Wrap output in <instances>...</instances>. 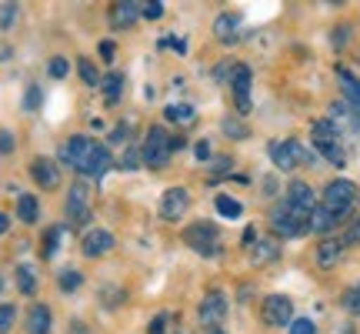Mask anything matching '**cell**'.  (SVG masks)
<instances>
[{"label":"cell","mask_w":360,"mask_h":334,"mask_svg":"<svg viewBox=\"0 0 360 334\" xmlns=\"http://www.w3.org/2000/svg\"><path fill=\"white\" fill-rule=\"evenodd\" d=\"M57 284H60V291H77L80 284H84V274H80V271H64Z\"/></svg>","instance_id":"cell-28"},{"label":"cell","mask_w":360,"mask_h":334,"mask_svg":"<svg viewBox=\"0 0 360 334\" xmlns=\"http://www.w3.org/2000/svg\"><path fill=\"white\" fill-rule=\"evenodd\" d=\"M231 90H233V101H237V111L247 114L250 111V70L244 64H237L231 70Z\"/></svg>","instance_id":"cell-10"},{"label":"cell","mask_w":360,"mask_h":334,"mask_svg":"<svg viewBox=\"0 0 360 334\" xmlns=\"http://www.w3.org/2000/svg\"><path fill=\"white\" fill-rule=\"evenodd\" d=\"M260 321L270 324V328L290 324L294 321V304H290V297H283V295L264 297V304H260Z\"/></svg>","instance_id":"cell-7"},{"label":"cell","mask_w":360,"mask_h":334,"mask_svg":"<svg viewBox=\"0 0 360 334\" xmlns=\"http://www.w3.org/2000/svg\"><path fill=\"white\" fill-rule=\"evenodd\" d=\"M27 334H51V311H47V304H34L27 311Z\"/></svg>","instance_id":"cell-17"},{"label":"cell","mask_w":360,"mask_h":334,"mask_svg":"<svg viewBox=\"0 0 360 334\" xmlns=\"http://www.w3.org/2000/svg\"><path fill=\"white\" fill-rule=\"evenodd\" d=\"M67 334H90V331H87V324H84V321H74Z\"/></svg>","instance_id":"cell-43"},{"label":"cell","mask_w":360,"mask_h":334,"mask_svg":"<svg viewBox=\"0 0 360 334\" xmlns=\"http://www.w3.org/2000/svg\"><path fill=\"white\" fill-rule=\"evenodd\" d=\"M30 174H34V180H37L44 191H53V187L60 184V171H57V164L47 161V157H37V161L30 164Z\"/></svg>","instance_id":"cell-13"},{"label":"cell","mask_w":360,"mask_h":334,"mask_svg":"<svg viewBox=\"0 0 360 334\" xmlns=\"http://www.w3.org/2000/svg\"><path fill=\"white\" fill-rule=\"evenodd\" d=\"M124 134H127V128H117L114 134H110V141H124Z\"/></svg>","instance_id":"cell-46"},{"label":"cell","mask_w":360,"mask_h":334,"mask_svg":"<svg viewBox=\"0 0 360 334\" xmlns=\"http://www.w3.org/2000/svg\"><path fill=\"white\" fill-rule=\"evenodd\" d=\"M357 204V187L350 184V180H330L327 187H323V211H327V218L340 224L344 218H350V211Z\"/></svg>","instance_id":"cell-2"},{"label":"cell","mask_w":360,"mask_h":334,"mask_svg":"<svg viewBox=\"0 0 360 334\" xmlns=\"http://www.w3.org/2000/svg\"><path fill=\"white\" fill-rule=\"evenodd\" d=\"M4 57H11V47H0V61H4Z\"/></svg>","instance_id":"cell-48"},{"label":"cell","mask_w":360,"mask_h":334,"mask_svg":"<svg viewBox=\"0 0 360 334\" xmlns=\"http://www.w3.org/2000/svg\"><path fill=\"white\" fill-rule=\"evenodd\" d=\"M137 151H127V154H124V161H120V167H124V171H134V167H137Z\"/></svg>","instance_id":"cell-41"},{"label":"cell","mask_w":360,"mask_h":334,"mask_svg":"<svg viewBox=\"0 0 360 334\" xmlns=\"http://www.w3.org/2000/svg\"><path fill=\"white\" fill-rule=\"evenodd\" d=\"M184 241H187V247H193L197 254H207V257H214L220 251V234H217V228L207 224V221L191 224V228L184 231Z\"/></svg>","instance_id":"cell-5"},{"label":"cell","mask_w":360,"mask_h":334,"mask_svg":"<svg viewBox=\"0 0 360 334\" xmlns=\"http://www.w3.org/2000/svg\"><path fill=\"white\" fill-rule=\"evenodd\" d=\"M187 204H191V194L184 191V187H170V191L164 194V201H160V218L180 221V214L187 211Z\"/></svg>","instance_id":"cell-11"},{"label":"cell","mask_w":360,"mask_h":334,"mask_svg":"<svg viewBox=\"0 0 360 334\" xmlns=\"http://www.w3.org/2000/svg\"><path fill=\"white\" fill-rule=\"evenodd\" d=\"M197 157H200V161H207V157H210V147H207V144H197Z\"/></svg>","instance_id":"cell-44"},{"label":"cell","mask_w":360,"mask_h":334,"mask_svg":"<svg viewBox=\"0 0 360 334\" xmlns=\"http://www.w3.org/2000/svg\"><path fill=\"white\" fill-rule=\"evenodd\" d=\"M17 218L24 221V224H34V221H37V197H34V194H20V197H17Z\"/></svg>","instance_id":"cell-21"},{"label":"cell","mask_w":360,"mask_h":334,"mask_svg":"<svg viewBox=\"0 0 360 334\" xmlns=\"http://www.w3.org/2000/svg\"><path fill=\"white\" fill-rule=\"evenodd\" d=\"M60 157H64V164H70L77 174L103 178V174L110 171V154H107L97 141H90V137H70V141L60 147Z\"/></svg>","instance_id":"cell-1"},{"label":"cell","mask_w":360,"mask_h":334,"mask_svg":"<svg viewBox=\"0 0 360 334\" xmlns=\"http://www.w3.org/2000/svg\"><path fill=\"white\" fill-rule=\"evenodd\" d=\"M101 54L103 57H114V44H101Z\"/></svg>","instance_id":"cell-47"},{"label":"cell","mask_w":360,"mask_h":334,"mask_svg":"<svg viewBox=\"0 0 360 334\" xmlns=\"http://www.w3.org/2000/svg\"><path fill=\"white\" fill-rule=\"evenodd\" d=\"M217 211L224 214V218H240V214H244L240 201H233V197H227V194H217Z\"/></svg>","instance_id":"cell-23"},{"label":"cell","mask_w":360,"mask_h":334,"mask_svg":"<svg viewBox=\"0 0 360 334\" xmlns=\"http://www.w3.org/2000/svg\"><path fill=\"white\" fill-rule=\"evenodd\" d=\"M7 228H11V218H7V214H0V234H7Z\"/></svg>","instance_id":"cell-45"},{"label":"cell","mask_w":360,"mask_h":334,"mask_svg":"<svg viewBox=\"0 0 360 334\" xmlns=\"http://www.w3.org/2000/svg\"><path fill=\"white\" fill-rule=\"evenodd\" d=\"M67 214L74 224H87L90 211H87V187L77 184V187H70V197H67Z\"/></svg>","instance_id":"cell-14"},{"label":"cell","mask_w":360,"mask_h":334,"mask_svg":"<svg viewBox=\"0 0 360 334\" xmlns=\"http://www.w3.org/2000/svg\"><path fill=\"white\" fill-rule=\"evenodd\" d=\"M237 27H240V20L233 13H220L217 24H214V34H217L220 44H233L237 40Z\"/></svg>","instance_id":"cell-20"},{"label":"cell","mask_w":360,"mask_h":334,"mask_svg":"<svg viewBox=\"0 0 360 334\" xmlns=\"http://www.w3.org/2000/svg\"><path fill=\"white\" fill-rule=\"evenodd\" d=\"M290 334H317V328L307 318H297V321H290Z\"/></svg>","instance_id":"cell-32"},{"label":"cell","mask_w":360,"mask_h":334,"mask_svg":"<svg viewBox=\"0 0 360 334\" xmlns=\"http://www.w3.org/2000/svg\"><path fill=\"white\" fill-rule=\"evenodd\" d=\"M254 264H267V261H274L277 257V245L274 241H260V245H254Z\"/></svg>","instance_id":"cell-24"},{"label":"cell","mask_w":360,"mask_h":334,"mask_svg":"<svg viewBox=\"0 0 360 334\" xmlns=\"http://www.w3.org/2000/svg\"><path fill=\"white\" fill-rule=\"evenodd\" d=\"M344 304H347L350 314H360V284L354 287V291H347V297H344Z\"/></svg>","instance_id":"cell-33"},{"label":"cell","mask_w":360,"mask_h":334,"mask_svg":"<svg viewBox=\"0 0 360 334\" xmlns=\"http://www.w3.org/2000/svg\"><path fill=\"white\" fill-rule=\"evenodd\" d=\"M17 287L24 291V295H34V287H37V281H34V268H17Z\"/></svg>","instance_id":"cell-26"},{"label":"cell","mask_w":360,"mask_h":334,"mask_svg":"<svg viewBox=\"0 0 360 334\" xmlns=\"http://www.w3.org/2000/svg\"><path fill=\"white\" fill-rule=\"evenodd\" d=\"M204 334H224L220 328H204Z\"/></svg>","instance_id":"cell-49"},{"label":"cell","mask_w":360,"mask_h":334,"mask_svg":"<svg viewBox=\"0 0 360 334\" xmlns=\"http://www.w3.org/2000/svg\"><path fill=\"white\" fill-rule=\"evenodd\" d=\"M13 318H17V308H13V304H0V334L11 331Z\"/></svg>","instance_id":"cell-30"},{"label":"cell","mask_w":360,"mask_h":334,"mask_svg":"<svg viewBox=\"0 0 360 334\" xmlns=\"http://www.w3.org/2000/svg\"><path fill=\"white\" fill-rule=\"evenodd\" d=\"M164 114H167V120H174V124H191V120H193V107H187V104H170Z\"/></svg>","instance_id":"cell-22"},{"label":"cell","mask_w":360,"mask_h":334,"mask_svg":"<svg viewBox=\"0 0 360 334\" xmlns=\"http://www.w3.org/2000/svg\"><path fill=\"white\" fill-rule=\"evenodd\" d=\"M137 17H141V4H114V7H110V24H114L117 30L130 27Z\"/></svg>","instance_id":"cell-18"},{"label":"cell","mask_w":360,"mask_h":334,"mask_svg":"<svg viewBox=\"0 0 360 334\" xmlns=\"http://www.w3.org/2000/svg\"><path fill=\"white\" fill-rule=\"evenodd\" d=\"M340 245L344 247H354V245H360V218H354L350 221V228L344 231V237H340Z\"/></svg>","instance_id":"cell-31"},{"label":"cell","mask_w":360,"mask_h":334,"mask_svg":"<svg viewBox=\"0 0 360 334\" xmlns=\"http://www.w3.org/2000/svg\"><path fill=\"white\" fill-rule=\"evenodd\" d=\"M120 84H124V78H120V74H107V78L101 80V87H103V94H107V101H117V97H120Z\"/></svg>","instance_id":"cell-25"},{"label":"cell","mask_w":360,"mask_h":334,"mask_svg":"<svg viewBox=\"0 0 360 334\" xmlns=\"http://www.w3.org/2000/svg\"><path fill=\"white\" fill-rule=\"evenodd\" d=\"M57 241H60V228H51V231L44 234V241H40V257H53L57 254Z\"/></svg>","instance_id":"cell-27"},{"label":"cell","mask_w":360,"mask_h":334,"mask_svg":"<svg viewBox=\"0 0 360 334\" xmlns=\"http://www.w3.org/2000/svg\"><path fill=\"white\" fill-rule=\"evenodd\" d=\"M224 134H227V137H247V128L237 124V120H224Z\"/></svg>","instance_id":"cell-34"},{"label":"cell","mask_w":360,"mask_h":334,"mask_svg":"<svg viewBox=\"0 0 360 334\" xmlns=\"http://www.w3.org/2000/svg\"><path fill=\"white\" fill-rule=\"evenodd\" d=\"M80 247H84V254L87 257H101V254H107V251L114 247V234L110 231H90Z\"/></svg>","instance_id":"cell-15"},{"label":"cell","mask_w":360,"mask_h":334,"mask_svg":"<svg viewBox=\"0 0 360 334\" xmlns=\"http://www.w3.org/2000/svg\"><path fill=\"white\" fill-rule=\"evenodd\" d=\"M287 204L294 207V211H300V214H314L317 211V204H314V191H310L304 180H294L290 187H287Z\"/></svg>","instance_id":"cell-12"},{"label":"cell","mask_w":360,"mask_h":334,"mask_svg":"<svg viewBox=\"0 0 360 334\" xmlns=\"http://www.w3.org/2000/svg\"><path fill=\"white\" fill-rule=\"evenodd\" d=\"M141 13L143 17H150V20H157V17H160V13H164V4H141Z\"/></svg>","instance_id":"cell-36"},{"label":"cell","mask_w":360,"mask_h":334,"mask_svg":"<svg viewBox=\"0 0 360 334\" xmlns=\"http://www.w3.org/2000/svg\"><path fill=\"white\" fill-rule=\"evenodd\" d=\"M24 107H27V111H37V107H40V87H27Z\"/></svg>","instance_id":"cell-35"},{"label":"cell","mask_w":360,"mask_h":334,"mask_svg":"<svg viewBox=\"0 0 360 334\" xmlns=\"http://www.w3.org/2000/svg\"><path fill=\"white\" fill-rule=\"evenodd\" d=\"M344 40H347V27H337V30H334V44L340 47Z\"/></svg>","instance_id":"cell-42"},{"label":"cell","mask_w":360,"mask_h":334,"mask_svg":"<svg viewBox=\"0 0 360 334\" xmlns=\"http://www.w3.org/2000/svg\"><path fill=\"white\" fill-rule=\"evenodd\" d=\"M141 154H143V161H147V167H167L170 154H174V151H170V137L160 128H150Z\"/></svg>","instance_id":"cell-6"},{"label":"cell","mask_w":360,"mask_h":334,"mask_svg":"<svg viewBox=\"0 0 360 334\" xmlns=\"http://www.w3.org/2000/svg\"><path fill=\"white\" fill-rule=\"evenodd\" d=\"M77 70H80V78L87 80L90 87H101V78H97V70H94V64H90V61H84V57H80V61H77Z\"/></svg>","instance_id":"cell-29"},{"label":"cell","mask_w":360,"mask_h":334,"mask_svg":"<svg viewBox=\"0 0 360 334\" xmlns=\"http://www.w3.org/2000/svg\"><path fill=\"white\" fill-rule=\"evenodd\" d=\"M337 80H340V90H344V97L350 101V107L357 111L360 117V80L350 74L347 67H337Z\"/></svg>","instance_id":"cell-16"},{"label":"cell","mask_w":360,"mask_h":334,"mask_svg":"<svg viewBox=\"0 0 360 334\" xmlns=\"http://www.w3.org/2000/svg\"><path fill=\"white\" fill-rule=\"evenodd\" d=\"M0 287H4V284H0Z\"/></svg>","instance_id":"cell-50"},{"label":"cell","mask_w":360,"mask_h":334,"mask_svg":"<svg viewBox=\"0 0 360 334\" xmlns=\"http://www.w3.org/2000/svg\"><path fill=\"white\" fill-rule=\"evenodd\" d=\"M167 321H170L167 314H157L154 321H150V331L147 334H167Z\"/></svg>","instance_id":"cell-37"},{"label":"cell","mask_w":360,"mask_h":334,"mask_svg":"<svg viewBox=\"0 0 360 334\" xmlns=\"http://www.w3.org/2000/svg\"><path fill=\"white\" fill-rule=\"evenodd\" d=\"M270 157H274V164L281 167V171H294L300 161H307L304 147H300L297 141H277V144H270Z\"/></svg>","instance_id":"cell-9"},{"label":"cell","mask_w":360,"mask_h":334,"mask_svg":"<svg viewBox=\"0 0 360 334\" xmlns=\"http://www.w3.org/2000/svg\"><path fill=\"white\" fill-rule=\"evenodd\" d=\"M270 224H274V231L283 234V237H297V234L310 231V218L307 214H300V211H294L287 201L270 211Z\"/></svg>","instance_id":"cell-4"},{"label":"cell","mask_w":360,"mask_h":334,"mask_svg":"<svg viewBox=\"0 0 360 334\" xmlns=\"http://www.w3.org/2000/svg\"><path fill=\"white\" fill-rule=\"evenodd\" d=\"M310 141H314V147H317L330 164L344 167V151H340V144H337L334 120H314V128H310Z\"/></svg>","instance_id":"cell-3"},{"label":"cell","mask_w":360,"mask_h":334,"mask_svg":"<svg viewBox=\"0 0 360 334\" xmlns=\"http://www.w3.org/2000/svg\"><path fill=\"white\" fill-rule=\"evenodd\" d=\"M13 4H0V27H11V20H13Z\"/></svg>","instance_id":"cell-38"},{"label":"cell","mask_w":360,"mask_h":334,"mask_svg":"<svg viewBox=\"0 0 360 334\" xmlns=\"http://www.w3.org/2000/svg\"><path fill=\"white\" fill-rule=\"evenodd\" d=\"M197 314H200V324H204V328H220L224 314H227V297L220 295V291H207L204 301H200V308H197Z\"/></svg>","instance_id":"cell-8"},{"label":"cell","mask_w":360,"mask_h":334,"mask_svg":"<svg viewBox=\"0 0 360 334\" xmlns=\"http://www.w3.org/2000/svg\"><path fill=\"white\" fill-rule=\"evenodd\" d=\"M51 74L53 78H67V61L64 57H53L51 61Z\"/></svg>","instance_id":"cell-39"},{"label":"cell","mask_w":360,"mask_h":334,"mask_svg":"<svg viewBox=\"0 0 360 334\" xmlns=\"http://www.w3.org/2000/svg\"><path fill=\"white\" fill-rule=\"evenodd\" d=\"M13 151V137L11 130H0V154H11Z\"/></svg>","instance_id":"cell-40"},{"label":"cell","mask_w":360,"mask_h":334,"mask_svg":"<svg viewBox=\"0 0 360 334\" xmlns=\"http://www.w3.org/2000/svg\"><path fill=\"white\" fill-rule=\"evenodd\" d=\"M340 251H344V245L337 237H323L321 245H317V264L321 268H334L337 261H340Z\"/></svg>","instance_id":"cell-19"}]
</instances>
